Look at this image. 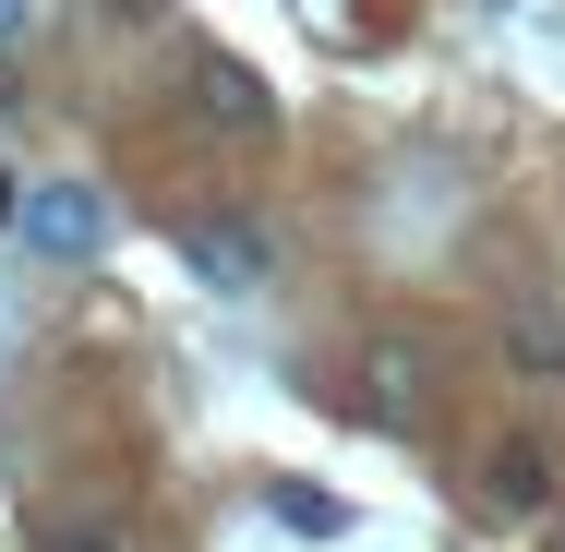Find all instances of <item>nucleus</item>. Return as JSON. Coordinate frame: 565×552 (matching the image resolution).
<instances>
[{"label": "nucleus", "mask_w": 565, "mask_h": 552, "mask_svg": "<svg viewBox=\"0 0 565 552\" xmlns=\"http://www.w3.org/2000/svg\"><path fill=\"white\" fill-rule=\"evenodd\" d=\"M12 228H24L36 264H97V252H109V193H97V181H24Z\"/></svg>", "instance_id": "f257e3e1"}, {"label": "nucleus", "mask_w": 565, "mask_h": 552, "mask_svg": "<svg viewBox=\"0 0 565 552\" xmlns=\"http://www.w3.org/2000/svg\"><path fill=\"white\" fill-rule=\"evenodd\" d=\"M181 264L217 289V301H253V289H277V240H265V217H241V205H217V217L181 228Z\"/></svg>", "instance_id": "f03ea898"}, {"label": "nucleus", "mask_w": 565, "mask_h": 552, "mask_svg": "<svg viewBox=\"0 0 565 552\" xmlns=\"http://www.w3.org/2000/svg\"><path fill=\"white\" fill-rule=\"evenodd\" d=\"M481 505H493L505 529L554 517V444H542V433H505L493 456H481Z\"/></svg>", "instance_id": "7ed1b4c3"}, {"label": "nucleus", "mask_w": 565, "mask_h": 552, "mask_svg": "<svg viewBox=\"0 0 565 552\" xmlns=\"http://www.w3.org/2000/svg\"><path fill=\"white\" fill-rule=\"evenodd\" d=\"M193 120H205V132H241V144H253V132H277V97H265V85H253L241 61H193Z\"/></svg>", "instance_id": "20e7f679"}, {"label": "nucleus", "mask_w": 565, "mask_h": 552, "mask_svg": "<svg viewBox=\"0 0 565 552\" xmlns=\"http://www.w3.org/2000/svg\"><path fill=\"white\" fill-rule=\"evenodd\" d=\"M24 541H36V552H120V529H109V517H85V505H36Z\"/></svg>", "instance_id": "39448f33"}, {"label": "nucleus", "mask_w": 565, "mask_h": 552, "mask_svg": "<svg viewBox=\"0 0 565 552\" xmlns=\"http://www.w3.org/2000/svg\"><path fill=\"white\" fill-rule=\"evenodd\" d=\"M422 409V348H373V421H409Z\"/></svg>", "instance_id": "423d86ee"}, {"label": "nucleus", "mask_w": 565, "mask_h": 552, "mask_svg": "<svg viewBox=\"0 0 565 552\" xmlns=\"http://www.w3.org/2000/svg\"><path fill=\"white\" fill-rule=\"evenodd\" d=\"M518 360H530V385H554V372H565V348H554L542 313H518Z\"/></svg>", "instance_id": "0eeeda50"}, {"label": "nucleus", "mask_w": 565, "mask_h": 552, "mask_svg": "<svg viewBox=\"0 0 565 552\" xmlns=\"http://www.w3.org/2000/svg\"><path fill=\"white\" fill-rule=\"evenodd\" d=\"M36 36V0H0V48H24Z\"/></svg>", "instance_id": "6e6552de"}, {"label": "nucleus", "mask_w": 565, "mask_h": 552, "mask_svg": "<svg viewBox=\"0 0 565 552\" xmlns=\"http://www.w3.org/2000/svg\"><path fill=\"white\" fill-rule=\"evenodd\" d=\"M12 205H24V193H0V217H12Z\"/></svg>", "instance_id": "1a4fd4ad"}]
</instances>
